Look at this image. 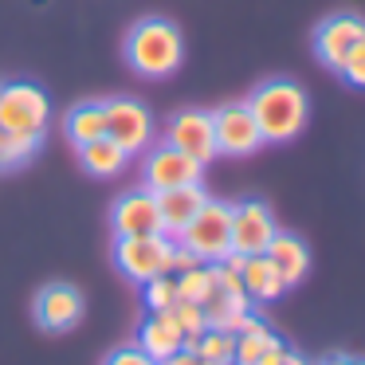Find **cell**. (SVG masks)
Returning <instances> with one entry per match:
<instances>
[{"label": "cell", "instance_id": "8fae6325", "mask_svg": "<svg viewBox=\"0 0 365 365\" xmlns=\"http://www.w3.org/2000/svg\"><path fill=\"white\" fill-rule=\"evenodd\" d=\"M357 40H365V20L357 12H338V16H326L314 32V56L322 59L330 71H338L341 59L349 56Z\"/></svg>", "mask_w": 365, "mask_h": 365}, {"label": "cell", "instance_id": "9c48e42d", "mask_svg": "<svg viewBox=\"0 0 365 365\" xmlns=\"http://www.w3.org/2000/svg\"><path fill=\"white\" fill-rule=\"evenodd\" d=\"M142 177H145V189L150 192H165V189H177V185H197L205 177V165L192 161L189 153L173 150L169 142H161L145 153Z\"/></svg>", "mask_w": 365, "mask_h": 365}, {"label": "cell", "instance_id": "8992f818", "mask_svg": "<svg viewBox=\"0 0 365 365\" xmlns=\"http://www.w3.org/2000/svg\"><path fill=\"white\" fill-rule=\"evenodd\" d=\"M212 134H216V153L220 158H252V153H259V145H267L252 118V110H247V103L216 106Z\"/></svg>", "mask_w": 365, "mask_h": 365}, {"label": "cell", "instance_id": "ffe728a7", "mask_svg": "<svg viewBox=\"0 0 365 365\" xmlns=\"http://www.w3.org/2000/svg\"><path fill=\"white\" fill-rule=\"evenodd\" d=\"M106 134V106L103 103H79L67 114V138L75 145H87Z\"/></svg>", "mask_w": 365, "mask_h": 365}, {"label": "cell", "instance_id": "52a82bcc", "mask_svg": "<svg viewBox=\"0 0 365 365\" xmlns=\"http://www.w3.org/2000/svg\"><path fill=\"white\" fill-rule=\"evenodd\" d=\"M103 106H106V138H114L130 158L150 150V142H153L150 106H142L138 98H110V103H103Z\"/></svg>", "mask_w": 365, "mask_h": 365}, {"label": "cell", "instance_id": "1f68e13d", "mask_svg": "<svg viewBox=\"0 0 365 365\" xmlns=\"http://www.w3.org/2000/svg\"><path fill=\"white\" fill-rule=\"evenodd\" d=\"M283 365H307V357H299L294 349H287V361H283Z\"/></svg>", "mask_w": 365, "mask_h": 365}, {"label": "cell", "instance_id": "3957f363", "mask_svg": "<svg viewBox=\"0 0 365 365\" xmlns=\"http://www.w3.org/2000/svg\"><path fill=\"white\" fill-rule=\"evenodd\" d=\"M48 118H51L48 95L36 83H0V126L9 134L43 142Z\"/></svg>", "mask_w": 365, "mask_h": 365}, {"label": "cell", "instance_id": "d6a6232c", "mask_svg": "<svg viewBox=\"0 0 365 365\" xmlns=\"http://www.w3.org/2000/svg\"><path fill=\"white\" fill-rule=\"evenodd\" d=\"M326 365H365V361H346V357H334V361H326Z\"/></svg>", "mask_w": 365, "mask_h": 365}, {"label": "cell", "instance_id": "4fadbf2b", "mask_svg": "<svg viewBox=\"0 0 365 365\" xmlns=\"http://www.w3.org/2000/svg\"><path fill=\"white\" fill-rule=\"evenodd\" d=\"M83 318V294L71 283H48L36 294V322L51 334H63L71 326H79Z\"/></svg>", "mask_w": 365, "mask_h": 365}, {"label": "cell", "instance_id": "d4e9b609", "mask_svg": "<svg viewBox=\"0 0 365 365\" xmlns=\"http://www.w3.org/2000/svg\"><path fill=\"white\" fill-rule=\"evenodd\" d=\"M275 334L271 330H255V334H236V354H232V365H255L263 357V349L271 346Z\"/></svg>", "mask_w": 365, "mask_h": 365}, {"label": "cell", "instance_id": "7c38bea8", "mask_svg": "<svg viewBox=\"0 0 365 365\" xmlns=\"http://www.w3.org/2000/svg\"><path fill=\"white\" fill-rule=\"evenodd\" d=\"M110 232L114 236H153V232H161L158 197L145 185L126 192V197H118L110 208Z\"/></svg>", "mask_w": 365, "mask_h": 365}, {"label": "cell", "instance_id": "484cf974", "mask_svg": "<svg viewBox=\"0 0 365 365\" xmlns=\"http://www.w3.org/2000/svg\"><path fill=\"white\" fill-rule=\"evenodd\" d=\"M173 318H177V326L185 330V338H200V334L208 330V322H205V310H200V302L177 299V302H173Z\"/></svg>", "mask_w": 365, "mask_h": 365}, {"label": "cell", "instance_id": "83f0119b", "mask_svg": "<svg viewBox=\"0 0 365 365\" xmlns=\"http://www.w3.org/2000/svg\"><path fill=\"white\" fill-rule=\"evenodd\" d=\"M106 365H161V361H153L142 346H118L110 357H106Z\"/></svg>", "mask_w": 365, "mask_h": 365}, {"label": "cell", "instance_id": "9a60e30c", "mask_svg": "<svg viewBox=\"0 0 365 365\" xmlns=\"http://www.w3.org/2000/svg\"><path fill=\"white\" fill-rule=\"evenodd\" d=\"M138 346H142L153 361L173 357L177 349L185 346V330L177 326L173 310H150V314H145V322H142V330H138Z\"/></svg>", "mask_w": 365, "mask_h": 365}, {"label": "cell", "instance_id": "603a6c76", "mask_svg": "<svg viewBox=\"0 0 365 365\" xmlns=\"http://www.w3.org/2000/svg\"><path fill=\"white\" fill-rule=\"evenodd\" d=\"M177 279V299H189V302H205L208 291H212V267L208 263H200V267L192 271H181Z\"/></svg>", "mask_w": 365, "mask_h": 365}, {"label": "cell", "instance_id": "f546056e", "mask_svg": "<svg viewBox=\"0 0 365 365\" xmlns=\"http://www.w3.org/2000/svg\"><path fill=\"white\" fill-rule=\"evenodd\" d=\"M287 349H291V346H287V341L271 338V346L263 349V357H259V361H255V365H283V361H287Z\"/></svg>", "mask_w": 365, "mask_h": 365}, {"label": "cell", "instance_id": "4316f807", "mask_svg": "<svg viewBox=\"0 0 365 365\" xmlns=\"http://www.w3.org/2000/svg\"><path fill=\"white\" fill-rule=\"evenodd\" d=\"M338 75L349 83V87H361L365 91V40H357L354 48H349V56L341 59Z\"/></svg>", "mask_w": 365, "mask_h": 365}, {"label": "cell", "instance_id": "6da1fadb", "mask_svg": "<svg viewBox=\"0 0 365 365\" xmlns=\"http://www.w3.org/2000/svg\"><path fill=\"white\" fill-rule=\"evenodd\" d=\"M247 110H252L263 142H291L307 126L310 103H307V91L294 79H267L252 91Z\"/></svg>", "mask_w": 365, "mask_h": 365}, {"label": "cell", "instance_id": "30bf717a", "mask_svg": "<svg viewBox=\"0 0 365 365\" xmlns=\"http://www.w3.org/2000/svg\"><path fill=\"white\" fill-rule=\"evenodd\" d=\"M275 232H279V224H275V216H271V208L263 205V200L232 205V252L263 255Z\"/></svg>", "mask_w": 365, "mask_h": 365}, {"label": "cell", "instance_id": "e0dca14e", "mask_svg": "<svg viewBox=\"0 0 365 365\" xmlns=\"http://www.w3.org/2000/svg\"><path fill=\"white\" fill-rule=\"evenodd\" d=\"M200 310H205L208 330H228V334H236L240 318L252 310V299H247L244 291H224V287H216V279H212V291H208L205 302H200Z\"/></svg>", "mask_w": 365, "mask_h": 365}, {"label": "cell", "instance_id": "7402d4cb", "mask_svg": "<svg viewBox=\"0 0 365 365\" xmlns=\"http://www.w3.org/2000/svg\"><path fill=\"white\" fill-rule=\"evenodd\" d=\"M36 150H40V142H36V138L9 134V130L0 126V173H4V169H20V165H28V161L36 158Z\"/></svg>", "mask_w": 365, "mask_h": 365}, {"label": "cell", "instance_id": "d6986e66", "mask_svg": "<svg viewBox=\"0 0 365 365\" xmlns=\"http://www.w3.org/2000/svg\"><path fill=\"white\" fill-rule=\"evenodd\" d=\"M79 161H83V169H87L91 177H118L122 169H126V161H130V153L122 150L114 138H95V142H87V145H79Z\"/></svg>", "mask_w": 365, "mask_h": 365}, {"label": "cell", "instance_id": "2e32d148", "mask_svg": "<svg viewBox=\"0 0 365 365\" xmlns=\"http://www.w3.org/2000/svg\"><path fill=\"white\" fill-rule=\"evenodd\" d=\"M263 255H267V259L279 267V275H283L287 287L302 283V279H307V271H310V247L302 244L299 236H291V232H275Z\"/></svg>", "mask_w": 365, "mask_h": 365}, {"label": "cell", "instance_id": "5bb4252c", "mask_svg": "<svg viewBox=\"0 0 365 365\" xmlns=\"http://www.w3.org/2000/svg\"><path fill=\"white\" fill-rule=\"evenodd\" d=\"M158 197V212H161V232L165 236H181V228L192 220V216L205 208V200H208V192L200 189V181L197 185H177V189H165V192H153Z\"/></svg>", "mask_w": 365, "mask_h": 365}, {"label": "cell", "instance_id": "ba28073f", "mask_svg": "<svg viewBox=\"0 0 365 365\" xmlns=\"http://www.w3.org/2000/svg\"><path fill=\"white\" fill-rule=\"evenodd\" d=\"M165 142L173 145V150L189 153V158L200 161V165H208V161L220 158V153H216V134H212V114H208V110H197V106H189V110H177L173 118H169Z\"/></svg>", "mask_w": 365, "mask_h": 365}, {"label": "cell", "instance_id": "7a4b0ae2", "mask_svg": "<svg viewBox=\"0 0 365 365\" xmlns=\"http://www.w3.org/2000/svg\"><path fill=\"white\" fill-rule=\"evenodd\" d=\"M185 59L181 28L165 16H145L126 36V63L142 79H169Z\"/></svg>", "mask_w": 365, "mask_h": 365}, {"label": "cell", "instance_id": "cb8c5ba5", "mask_svg": "<svg viewBox=\"0 0 365 365\" xmlns=\"http://www.w3.org/2000/svg\"><path fill=\"white\" fill-rule=\"evenodd\" d=\"M142 287H145V310H173V302H177V279L173 275H153Z\"/></svg>", "mask_w": 365, "mask_h": 365}, {"label": "cell", "instance_id": "44dd1931", "mask_svg": "<svg viewBox=\"0 0 365 365\" xmlns=\"http://www.w3.org/2000/svg\"><path fill=\"white\" fill-rule=\"evenodd\" d=\"M192 354H200L208 365H232V354H236V334L228 330H205L192 346Z\"/></svg>", "mask_w": 365, "mask_h": 365}, {"label": "cell", "instance_id": "f1b7e54d", "mask_svg": "<svg viewBox=\"0 0 365 365\" xmlns=\"http://www.w3.org/2000/svg\"><path fill=\"white\" fill-rule=\"evenodd\" d=\"M200 255L197 252H189V247L185 244H173V259H169V271H173V275H181V271H192V267H200Z\"/></svg>", "mask_w": 365, "mask_h": 365}, {"label": "cell", "instance_id": "5b68a950", "mask_svg": "<svg viewBox=\"0 0 365 365\" xmlns=\"http://www.w3.org/2000/svg\"><path fill=\"white\" fill-rule=\"evenodd\" d=\"M177 244H185L189 252H197L205 263L224 259V255L232 252V205L208 197L205 208L181 228Z\"/></svg>", "mask_w": 365, "mask_h": 365}, {"label": "cell", "instance_id": "277c9868", "mask_svg": "<svg viewBox=\"0 0 365 365\" xmlns=\"http://www.w3.org/2000/svg\"><path fill=\"white\" fill-rule=\"evenodd\" d=\"M173 236L153 232V236H114V263L126 279L145 283L153 275H173L169 259H173Z\"/></svg>", "mask_w": 365, "mask_h": 365}, {"label": "cell", "instance_id": "4dcf8cb0", "mask_svg": "<svg viewBox=\"0 0 365 365\" xmlns=\"http://www.w3.org/2000/svg\"><path fill=\"white\" fill-rule=\"evenodd\" d=\"M244 259H247V255H240V252H228L224 259H216V263H220V267H228V271H236V275H240V271H244Z\"/></svg>", "mask_w": 365, "mask_h": 365}, {"label": "cell", "instance_id": "ac0fdd59", "mask_svg": "<svg viewBox=\"0 0 365 365\" xmlns=\"http://www.w3.org/2000/svg\"><path fill=\"white\" fill-rule=\"evenodd\" d=\"M240 283H244V294L252 302H271L287 291L279 267L267 259V255H247L244 259V271H240Z\"/></svg>", "mask_w": 365, "mask_h": 365}]
</instances>
